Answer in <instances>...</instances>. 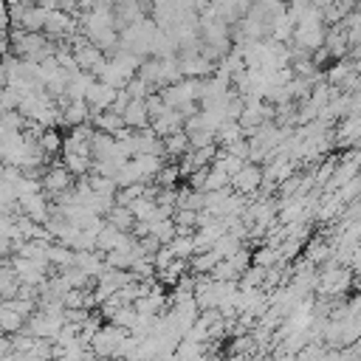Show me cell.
<instances>
[{
  "instance_id": "cell-1",
  "label": "cell",
  "mask_w": 361,
  "mask_h": 361,
  "mask_svg": "<svg viewBox=\"0 0 361 361\" xmlns=\"http://www.w3.org/2000/svg\"><path fill=\"white\" fill-rule=\"evenodd\" d=\"M54 48H56V42L51 37H45L42 31H23V28L8 31V51L17 59L42 62V59L54 56Z\"/></svg>"
},
{
  "instance_id": "cell-2",
  "label": "cell",
  "mask_w": 361,
  "mask_h": 361,
  "mask_svg": "<svg viewBox=\"0 0 361 361\" xmlns=\"http://www.w3.org/2000/svg\"><path fill=\"white\" fill-rule=\"evenodd\" d=\"M45 14H48V8L34 6V3H25V0H17V3L8 6V23H11V28H23V31H42Z\"/></svg>"
},
{
  "instance_id": "cell-3",
  "label": "cell",
  "mask_w": 361,
  "mask_h": 361,
  "mask_svg": "<svg viewBox=\"0 0 361 361\" xmlns=\"http://www.w3.org/2000/svg\"><path fill=\"white\" fill-rule=\"evenodd\" d=\"M73 180L76 178L65 169V164H51V166H45L39 172V186H42V192L48 197H59V195L71 192L73 189Z\"/></svg>"
},
{
  "instance_id": "cell-4",
  "label": "cell",
  "mask_w": 361,
  "mask_h": 361,
  "mask_svg": "<svg viewBox=\"0 0 361 361\" xmlns=\"http://www.w3.org/2000/svg\"><path fill=\"white\" fill-rule=\"evenodd\" d=\"M149 11H152L149 0H113V17L118 31L133 23H141L144 17H149Z\"/></svg>"
},
{
  "instance_id": "cell-5",
  "label": "cell",
  "mask_w": 361,
  "mask_h": 361,
  "mask_svg": "<svg viewBox=\"0 0 361 361\" xmlns=\"http://www.w3.org/2000/svg\"><path fill=\"white\" fill-rule=\"evenodd\" d=\"M262 186V166L254 164V161H245L234 175H231V189L240 192V195H257Z\"/></svg>"
},
{
  "instance_id": "cell-6",
  "label": "cell",
  "mask_w": 361,
  "mask_h": 361,
  "mask_svg": "<svg viewBox=\"0 0 361 361\" xmlns=\"http://www.w3.org/2000/svg\"><path fill=\"white\" fill-rule=\"evenodd\" d=\"M116 99H118V90L110 87V85H104V82H99V79H93L90 87H87V93H85V102H87L90 113H96V110H110V107L116 104Z\"/></svg>"
},
{
  "instance_id": "cell-7",
  "label": "cell",
  "mask_w": 361,
  "mask_h": 361,
  "mask_svg": "<svg viewBox=\"0 0 361 361\" xmlns=\"http://www.w3.org/2000/svg\"><path fill=\"white\" fill-rule=\"evenodd\" d=\"M104 220H107L110 226H116L118 231H133V226H135V217H133L130 206H124V203H113V206L107 209Z\"/></svg>"
},
{
  "instance_id": "cell-8",
  "label": "cell",
  "mask_w": 361,
  "mask_h": 361,
  "mask_svg": "<svg viewBox=\"0 0 361 361\" xmlns=\"http://www.w3.org/2000/svg\"><path fill=\"white\" fill-rule=\"evenodd\" d=\"M161 141H164V155H166V158H180V155H186V152L192 149V147H189V135H186L183 130H175V133L164 135Z\"/></svg>"
},
{
  "instance_id": "cell-9",
  "label": "cell",
  "mask_w": 361,
  "mask_h": 361,
  "mask_svg": "<svg viewBox=\"0 0 361 361\" xmlns=\"http://www.w3.org/2000/svg\"><path fill=\"white\" fill-rule=\"evenodd\" d=\"M169 251H172V257H178V259H189L192 254H195V237L192 234H175L169 243H164Z\"/></svg>"
},
{
  "instance_id": "cell-10",
  "label": "cell",
  "mask_w": 361,
  "mask_h": 361,
  "mask_svg": "<svg viewBox=\"0 0 361 361\" xmlns=\"http://www.w3.org/2000/svg\"><path fill=\"white\" fill-rule=\"evenodd\" d=\"M37 144H39L42 152L51 158V155H56V152L62 149V135H59L54 127H42V130L37 133Z\"/></svg>"
},
{
  "instance_id": "cell-11",
  "label": "cell",
  "mask_w": 361,
  "mask_h": 361,
  "mask_svg": "<svg viewBox=\"0 0 361 361\" xmlns=\"http://www.w3.org/2000/svg\"><path fill=\"white\" fill-rule=\"evenodd\" d=\"M8 54V31H6V25H0V59Z\"/></svg>"
}]
</instances>
